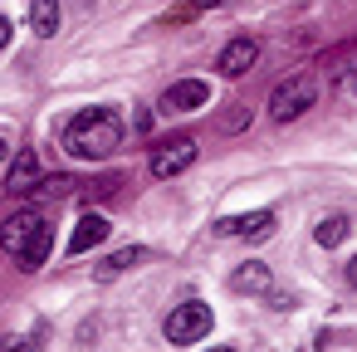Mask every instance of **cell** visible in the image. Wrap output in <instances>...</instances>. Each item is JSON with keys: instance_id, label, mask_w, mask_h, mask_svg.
Instances as JSON below:
<instances>
[{"instance_id": "cell-20", "label": "cell", "mask_w": 357, "mask_h": 352, "mask_svg": "<svg viewBox=\"0 0 357 352\" xmlns=\"http://www.w3.org/2000/svg\"><path fill=\"white\" fill-rule=\"evenodd\" d=\"M6 45H10V20L0 15V49H6Z\"/></svg>"}, {"instance_id": "cell-2", "label": "cell", "mask_w": 357, "mask_h": 352, "mask_svg": "<svg viewBox=\"0 0 357 352\" xmlns=\"http://www.w3.org/2000/svg\"><path fill=\"white\" fill-rule=\"evenodd\" d=\"M313 98H318V84H313L308 74H294V79H284V84L269 93V118H274V123H294V118H303V113L313 108Z\"/></svg>"}, {"instance_id": "cell-11", "label": "cell", "mask_w": 357, "mask_h": 352, "mask_svg": "<svg viewBox=\"0 0 357 352\" xmlns=\"http://www.w3.org/2000/svg\"><path fill=\"white\" fill-rule=\"evenodd\" d=\"M108 240V220L103 215H84L79 225H74V235H69V254H84V250H93V245H103Z\"/></svg>"}, {"instance_id": "cell-15", "label": "cell", "mask_w": 357, "mask_h": 352, "mask_svg": "<svg viewBox=\"0 0 357 352\" xmlns=\"http://www.w3.org/2000/svg\"><path fill=\"white\" fill-rule=\"evenodd\" d=\"M347 230H352V220H347V215H328V220L313 230V240H318L323 250H333V245H342V240H347Z\"/></svg>"}, {"instance_id": "cell-1", "label": "cell", "mask_w": 357, "mask_h": 352, "mask_svg": "<svg viewBox=\"0 0 357 352\" xmlns=\"http://www.w3.org/2000/svg\"><path fill=\"white\" fill-rule=\"evenodd\" d=\"M64 152L69 157H89V162H103V157H113L118 152V142H123V118L113 113V108H84L69 128H64Z\"/></svg>"}, {"instance_id": "cell-14", "label": "cell", "mask_w": 357, "mask_h": 352, "mask_svg": "<svg viewBox=\"0 0 357 352\" xmlns=\"http://www.w3.org/2000/svg\"><path fill=\"white\" fill-rule=\"evenodd\" d=\"M230 289H235V293H264V289H269V269H264L259 259H245V264L230 274Z\"/></svg>"}, {"instance_id": "cell-3", "label": "cell", "mask_w": 357, "mask_h": 352, "mask_svg": "<svg viewBox=\"0 0 357 352\" xmlns=\"http://www.w3.org/2000/svg\"><path fill=\"white\" fill-rule=\"evenodd\" d=\"M211 308L201 303V298H191V303H176L172 313H167V323H162V332H167V342H176V347H191V342H201L206 332H211Z\"/></svg>"}, {"instance_id": "cell-24", "label": "cell", "mask_w": 357, "mask_h": 352, "mask_svg": "<svg viewBox=\"0 0 357 352\" xmlns=\"http://www.w3.org/2000/svg\"><path fill=\"white\" fill-rule=\"evenodd\" d=\"M352 93H357V84H352Z\"/></svg>"}, {"instance_id": "cell-22", "label": "cell", "mask_w": 357, "mask_h": 352, "mask_svg": "<svg viewBox=\"0 0 357 352\" xmlns=\"http://www.w3.org/2000/svg\"><path fill=\"white\" fill-rule=\"evenodd\" d=\"M6 157H10V147H6V137H0V162H6Z\"/></svg>"}, {"instance_id": "cell-5", "label": "cell", "mask_w": 357, "mask_h": 352, "mask_svg": "<svg viewBox=\"0 0 357 352\" xmlns=\"http://www.w3.org/2000/svg\"><path fill=\"white\" fill-rule=\"evenodd\" d=\"M274 211H250V215H230V220H215L211 230L215 235H235V240H250V245H259V240H269L274 235Z\"/></svg>"}, {"instance_id": "cell-13", "label": "cell", "mask_w": 357, "mask_h": 352, "mask_svg": "<svg viewBox=\"0 0 357 352\" xmlns=\"http://www.w3.org/2000/svg\"><path fill=\"white\" fill-rule=\"evenodd\" d=\"M30 30H35V40L59 35V0H30Z\"/></svg>"}, {"instance_id": "cell-10", "label": "cell", "mask_w": 357, "mask_h": 352, "mask_svg": "<svg viewBox=\"0 0 357 352\" xmlns=\"http://www.w3.org/2000/svg\"><path fill=\"white\" fill-rule=\"evenodd\" d=\"M50 245H54V240H50V220H35V230L25 235V245H20V254H15V259H20V269H30V274H35V269H45Z\"/></svg>"}, {"instance_id": "cell-4", "label": "cell", "mask_w": 357, "mask_h": 352, "mask_svg": "<svg viewBox=\"0 0 357 352\" xmlns=\"http://www.w3.org/2000/svg\"><path fill=\"white\" fill-rule=\"evenodd\" d=\"M147 167H152L157 181L181 176L186 167H196V137H186V132H181V137H162V142L152 147V162H147Z\"/></svg>"}, {"instance_id": "cell-18", "label": "cell", "mask_w": 357, "mask_h": 352, "mask_svg": "<svg viewBox=\"0 0 357 352\" xmlns=\"http://www.w3.org/2000/svg\"><path fill=\"white\" fill-rule=\"evenodd\" d=\"M245 123H250L245 108H230V113H225V132H245Z\"/></svg>"}, {"instance_id": "cell-21", "label": "cell", "mask_w": 357, "mask_h": 352, "mask_svg": "<svg viewBox=\"0 0 357 352\" xmlns=\"http://www.w3.org/2000/svg\"><path fill=\"white\" fill-rule=\"evenodd\" d=\"M347 279H352V289H357V254H352V264H347Z\"/></svg>"}, {"instance_id": "cell-6", "label": "cell", "mask_w": 357, "mask_h": 352, "mask_svg": "<svg viewBox=\"0 0 357 352\" xmlns=\"http://www.w3.org/2000/svg\"><path fill=\"white\" fill-rule=\"evenodd\" d=\"M211 103V84L206 79H181V84H172L167 93H162V108L167 113H196V108H206Z\"/></svg>"}, {"instance_id": "cell-9", "label": "cell", "mask_w": 357, "mask_h": 352, "mask_svg": "<svg viewBox=\"0 0 357 352\" xmlns=\"http://www.w3.org/2000/svg\"><path fill=\"white\" fill-rule=\"evenodd\" d=\"M40 186V157L35 152H15L10 176H6V196H30Z\"/></svg>"}, {"instance_id": "cell-23", "label": "cell", "mask_w": 357, "mask_h": 352, "mask_svg": "<svg viewBox=\"0 0 357 352\" xmlns=\"http://www.w3.org/2000/svg\"><path fill=\"white\" fill-rule=\"evenodd\" d=\"M211 352H235V347H211Z\"/></svg>"}, {"instance_id": "cell-16", "label": "cell", "mask_w": 357, "mask_h": 352, "mask_svg": "<svg viewBox=\"0 0 357 352\" xmlns=\"http://www.w3.org/2000/svg\"><path fill=\"white\" fill-rule=\"evenodd\" d=\"M40 342H45V323H40L35 332H10V337H0V352H40Z\"/></svg>"}, {"instance_id": "cell-17", "label": "cell", "mask_w": 357, "mask_h": 352, "mask_svg": "<svg viewBox=\"0 0 357 352\" xmlns=\"http://www.w3.org/2000/svg\"><path fill=\"white\" fill-rule=\"evenodd\" d=\"M64 191H74V176H40L30 196H64Z\"/></svg>"}, {"instance_id": "cell-8", "label": "cell", "mask_w": 357, "mask_h": 352, "mask_svg": "<svg viewBox=\"0 0 357 352\" xmlns=\"http://www.w3.org/2000/svg\"><path fill=\"white\" fill-rule=\"evenodd\" d=\"M147 259H152L147 245H123V250H113V254L93 269V279H98V284H113L118 274H128V269H137V264H147Z\"/></svg>"}, {"instance_id": "cell-12", "label": "cell", "mask_w": 357, "mask_h": 352, "mask_svg": "<svg viewBox=\"0 0 357 352\" xmlns=\"http://www.w3.org/2000/svg\"><path fill=\"white\" fill-rule=\"evenodd\" d=\"M35 220H40V211H15L6 225H0V250L20 254V245H25V235L35 230Z\"/></svg>"}, {"instance_id": "cell-7", "label": "cell", "mask_w": 357, "mask_h": 352, "mask_svg": "<svg viewBox=\"0 0 357 352\" xmlns=\"http://www.w3.org/2000/svg\"><path fill=\"white\" fill-rule=\"evenodd\" d=\"M255 59H259V45H255V40H230V45L215 54V69H220V79H240V74L255 69Z\"/></svg>"}, {"instance_id": "cell-19", "label": "cell", "mask_w": 357, "mask_h": 352, "mask_svg": "<svg viewBox=\"0 0 357 352\" xmlns=\"http://www.w3.org/2000/svg\"><path fill=\"white\" fill-rule=\"evenodd\" d=\"M211 6H220V0H186V6H181L172 20H186V15H196V10H211Z\"/></svg>"}]
</instances>
